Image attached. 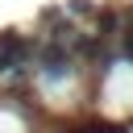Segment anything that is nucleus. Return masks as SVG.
Instances as JSON below:
<instances>
[{
    "mask_svg": "<svg viewBox=\"0 0 133 133\" xmlns=\"http://www.w3.org/2000/svg\"><path fill=\"white\" fill-rule=\"evenodd\" d=\"M125 54H129V58H133V29H129V33H125Z\"/></svg>",
    "mask_w": 133,
    "mask_h": 133,
    "instance_id": "obj_5",
    "label": "nucleus"
},
{
    "mask_svg": "<svg viewBox=\"0 0 133 133\" xmlns=\"http://www.w3.org/2000/svg\"><path fill=\"white\" fill-rule=\"evenodd\" d=\"M112 29H116V12H112V8H104V12H100V37H108Z\"/></svg>",
    "mask_w": 133,
    "mask_h": 133,
    "instance_id": "obj_3",
    "label": "nucleus"
},
{
    "mask_svg": "<svg viewBox=\"0 0 133 133\" xmlns=\"http://www.w3.org/2000/svg\"><path fill=\"white\" fill-rule=\"evenodd\" d=\"M33 58H37V71H42L46 79L71 75V50H66V42H46V46L33 50Z\"/></svg>",
    "mask_w": 133,
    "mask_h": 133,
    "instance_id": "obj_2",
    "label": "nucleus"
},
{
    "mask_svg": "<svg viewBox=\"0 0 133 133\" xmlns=\"http://www.w3.org/2000/svg\"><path fill=\"white\" fill-rule=\"evenodd\" d=\"M33 42L25 37V33H17V29H4L0 33V75H12V71H21L25 62H33Z\"/></svg>",
    "mask_w": 133,
    "mask_h": 133,
    "instance_id": "obj_1",
    "label": "nucleus"
},
{
    "mask_svg": "<svg viewBox=\"0 0 133 133\" xmlns=\"http://www.w3.org/2000/svg\"><path fill=\"white\" fill-rule=\"evenodd\" d=\"M66 8H71V12H79V17H87V12H91V4H87V0H71Z\"/></svg>",
    "mask_w": 133,
    "mask_h": 133,
    "instance_id": "obj_4",
    "label": "nucleus"
}]
</instances>
